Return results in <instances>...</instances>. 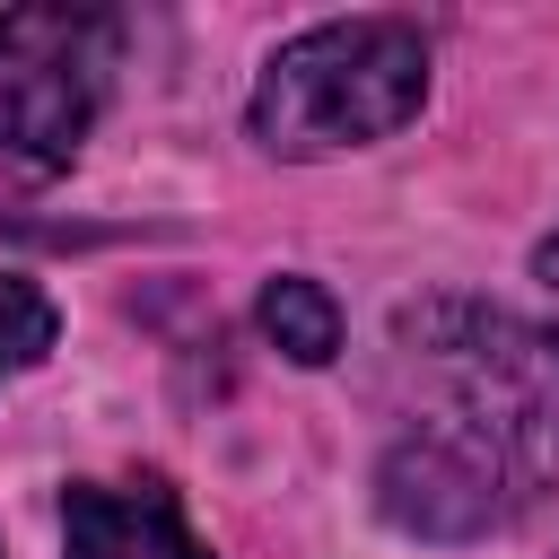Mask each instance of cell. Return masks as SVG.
Here are the masks:
<instances>
[{
	"label": "cell",
	"instance_id": "1",
	"mask_svg": "<svg viewBox=\"0 0 559 559\" xmlns=\"http://www.w3.org/2000/svg\"><path fill=\"white\" fill-rule=\"evenodd\" d=\"M393 341L419 376H437V411H419L376 472V507L402 533L472 542L559 480V332L550 323L428 297V306H402Z\"/></svg>",
	"mask_w": 559,
	"mask_h": 559
},
{
	"label": "cell",
	"instance_id": "2",
	"mask_svg": "<svg viewBox=\"0 0 559 559\" xmlns=\"http://www.w3.org/2000/svg\"><path fill=\"white\" fill-rule=\"evenodd\" d=\"M428 96V44L411 17H332L288 35L253 79V140L271 157H332L402 131Z\"/></svg>",
	"mask_w": 559,
	"mask_h": 559
},
{
	"label": "cell",
	"instance_id": "3",
	"mask_svg": "<svg viewBox=\"0 0 559 559\" xmlns=\"http://www.w3.org/2000/svg\"><path fill=\"white\" fill-rule=\"evenodd\" d=\"M114 52H122L114 9H70V0L9 9L0 17V157L70 166L105 105Z\"/></svg>",
	"mask_w": 559,
	"mask_h": 559
},
{
	"label": "cell",
	"instance_id": "4",
	"mask_svg": "<svg viewBox=\"0 0 559 559\" xmlns=\"http://www.w3.org/2000/svg\"><path fill=\"white\" fill-rule=\"evenodd\" d=\"M61 550L70 559H210L166 480H70Z\"/></svg>",
	"mask_w": 559,
	"mask_h": 559
},
{
	"label": "cell",
	"instance_id": "5",
	"mask_svg": "<svg viewBox=\"0 0 559 559\" xmlns=\"http://www.w3.org/2000/svg\"><path fill=\"white\" fill-rule=\"evenodd\" d=\"M262 332H271L297 367H323V358L341 349V306H332L306 271H280V280L262 288Z\"/></svg>",
	"mask_w": 559,
	"mask_h": 559
},
{
	"label": "cell",
	"instance_id": "6",
	"mask_svg": "<svg viewBox=\"0 0 559 559\" xmlns=\"http://www.w3.org/2000/svg\"><path fill=\"white\" fill-rule=\"evenodd\" d=\"M52 297L35 288V280H17V271H0V384L9 376H26L44 349H52Z\"/></svg>",
	"mask_w": 559,
	"mask_h": 559
},
{
	"label": "cell",
	"instance_id": "7",
	"mask_svg": "<svg viewBox=\"0 0 559 559\" xmlns=\"http://www.w3.org/2000/svg\"><path fill=\"white\" fill-rule=\"evenodd\" d=\"M542 280H550V288H559V236H550V245H542Z\"/></svg>",
	"mask_w": 559,
	"mask_h": 559
}]
</instances>
